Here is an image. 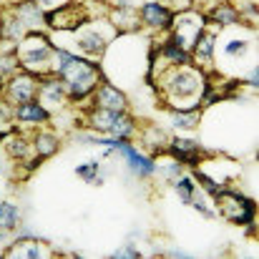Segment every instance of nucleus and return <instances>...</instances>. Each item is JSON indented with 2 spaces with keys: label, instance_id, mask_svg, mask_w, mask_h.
Returning a JSON list of instances; mask_svg holds the SVG:
<instances>
[{
  "label": "nucleus",
  "instance_id": "10",
  "mask_svg": "<svg viewBox=\"0 0 259 259\" xmlns=\"http://www.w3.org/2000/svg\"><path fill=\"white\" fill-rule=\"evenodd\" d=\"M48 56H51V48H48L46 40H43L40 48H35V51H25V53H23V66H25V68H40V66L48 61Z\"/></svg>",
  "mask_w": 259,
  "mask_h": 259
},
{
  "label": "nucleus",
  "instance_id": "6",
  "mask_svg": "<svg viewBox=\"0 0 259 259\" xmlns=\"http://www.w3.org/2000/svg\"><path fill=\"white\" fill-rule=\"evenodd\" d=\"M141 15H144V20L149 23V25H154V28H166L169 23H171V13L166 10V8H161L159 3H146L144 5V10H141Z\"/></svg>",
  "mask_w": 259,
  "mask_h": 259
},
{
  "label": "nucleus",
  "instance_id": "17",
  "mask_svg": "<svg viewBox=\"0 0 259 259\" xmlns=\"http://www.w3.org/2000/svg\"><path fill=\"white\" fill-rule=\"evenodd\" d=\"M214 20L227 25V23H234V20H237V13H234L229 5H219V8L214 10Z\"/></svg>",
  "mask_w": 259,
  "mask_h": 259
},
{
  "label": "nucleus",
  "instance_id": "1",
  "mask_svg": "<svg viewBox=\"0 0 259 259\" xmlns=\"http://www.w3.org/2000/svg\"><path fill=\"white\" fill-rule=\"evenodd\" d=\"M58 61H61L58 71H61V78L68 86V93L73 98H83L88 91L96 86V68L86 61H81V58H73V56L63 53V51L58 53Z\"/></svg>",
  "mask_w": 259,
  "mask_h": 259
},
{
  "label": "nucleus",
  "instance_id": "7",
  "mask_svg": "<svg viewBox=\"0 0 259 259\" xmlns=\"http://www.w3.org/2000/svg\"><path fill=\"white\" fill-rule=\"evenodd\" d=\"M98 106L106 111H121L126 106V96L121 91H116L113 86H101L98 91Z\"/></svg>",
  "mask_w": 259,
  "mask_h": 259
},
{
  "label": "nucleus",
  "instance_id": "23",
  "mask_svg": "<svg viewBox=\"0 0 259 259\" xmlns=\"http://www.w3.org/2000/svg\"><path fill=\"white\" fill-rule=\"evenodd\" d=\"M199 181H201V184H204V189H206L209 194H214V196H217V194L222 191V189H219V186H217V184H214V181H211L209 176H204V174H199Z\"/></svg>",
  "mask_w": 259,
  "mask_h": 259
},
{
  "label": "nucleus",
  "instance_id": "27",
  "mask_svg": "<svg viewBox=\"0 0 259 259\" xmlns=\"http://www.w3.org/2000/svg\"><path fill=\"white\" fill-rule=\"evenodd\" d=\"M51 3H53V0H38V5H43V8H46V5H51Z\"/></svg>",
  "mask_w": 259,
  "mask_h": 259
},
{
  "label": "nucleus",
  "instance_id": "4",
  "mask_svg": "<svg viewBox=\"0 0 259 259\" xmlns=\"http://www.w3.org/2000/svg\"><path fill=\"white\" fill-rule=\"evenodd\" d=\"M83 10H81V5H76V3H71V5H63L61 10H53V13H48L46 15V20L53 25V28H78L81 23H83Z\"/></svg>",
  "mask_w": 259,
  "mask_h": 259
},
{
  "label": "nucleus",
  "instance_id": "12",
  "mask_svg": "<svg viewBox=\"0 0 259 259\" xmlns=\"http://www.w3.org/2000/svg\"><path fill=\"white\" fill-rule=\"evenodd\" d=\"M171 151L179 156V159H184V161H196V144L194 141H189V139H176L171 146Z\"/></svg>",
  "mask_w": 259,
  "mask_h": 259
},
{
  "label": "nucleus",
  "instance_id": "20",
  "mask_svg": "<svg viewBox=\"0 0 259 259\" xmlns=\"http://www.w3.org/2000/svg\"><path fill=\"white\" fill-rule=\"evenodd\" d=\"M38 151H40V156H48V154H53L56 151V139L53 136H40L38 139Z\"/></svg>",
  "mask_w": 259,
  "mask_h": 259
},
{
  "label": "nucleus",
  "instance_id": "3",
  "mask_svg": "<svg viewBox=\"0 0 259 259\" xmlns=\"http://www.w3.org/2000/svg\"><path fill=\"white\" fill-rule=\"evenodd\" d=\"M93 123L101 131H108L113 136H128L131 134V121L126 116H121V111H106V108H101L93 116Z\"/></svg>",
  "mask_w": 259,
  "mask_h": 259
},
{
  "label": "nucleus",
  "instance_id": "22",
  "mask_svg": "<svg viewBox=\"0 0 259 259\" xmlns=\"http://www.w3.org/2000/svg\"><path fill=\"white\" fill-rule=\"evenodd\" d=\"M164 53H166L169 58H174L176 63H186V51H184V48H179L176 43H169V46L164 48Z\"/></svg>",
  "mask_w": 259,
  "mask_h": 259
},
{
  "label": "nucleus",
  "instance_id": "16",
  "mask_svg": "<svg viewBox=\"0 0 259 259\" xmlns=\"http://www.w3.org/2000/svg\"><path fill=\"white\" fill-rule=\"evenodd\" d=\"M43 96L51 98L53 103H61V98H63V86H61L58 81H48V83H43Z\"/></svg>",
  "mask_w": 259,
  "mask_h": 259
},
{
  "label": "nucleus",
  "instance_id": "8",
  "mask_svg": "<svg viewBox=\"0 0 259 259\" xmlns=\"http://www.w3.org/2000/svg\"><path fill=\"white\" fill-rule=\"evenodd\" d=\"M196 88H199V78L194 73H189V71H181V73H176L171 78V91L176 96H181V98L196 93Z\"/></svg>",
  "mask_w": 259,
  "mask_h": 259
},
{
  "label": "nucleus",
  "instance_id": "11",
  "mask_svg": "<svg viewBox=\"0 0 259 259\" xmlns=\"http://www.w3.org/2000/svg\"><path fill=\"white\" fill-rule=\"evenodd\" d=\"M78 48L86 51V53H101L103 51V38L101 33H93V30H86L78 35Z\"/></svg>",
  "mask_w": 259,
  "mask_h": 259
},
{
  "label": "nucleus",
  "instance_id": "15",
  "mask_svg": "<svg viewBox=\"0 0 259 259\" xmlns=\"http://www.w3.org/2000/svg\"><path fill=\"white\" fill-rule=\"evenodd\" d=\"M18 209L13 204H0V229H13L18 224Z\"/></svg>",
  "mask_w": 259,
  "mask_h": 259
},
{
  "label": "nucleus",
  "instance_id": "9",
  "mask_svg": "<svg viewBox=\"0 0 259 259\" xmlns=\"http://www.w3.org/2000/svg\"><path fill=\"white\" fill-rule=\"evenodd\" d=\"M33 91H35V83L28 76H23V78H15L10 83V98L18 101V103H28L33 98Z\"/></svg>",
  "mask_w": 259,
  "mask_h": 259
},
{
  "label": "nucleus",
  "instance_id": "25",
  "mask_svg": "<svg viewBox=\"0 0 259 259\" xmlns=\"http://www.w3.org/2000/svg\"><path fill=\"white\" fill-rule=\"evenodd\" d=\"M227 53H229V56H237V53H244V43H239V40H232V43L227 46Z\"/></svg>",
  "mask_w": 259,
  "mask_h": 259
},
{
  "label": "nucleus",
  "instance_id": "26",
  "mask_svg": "<svg viewBox=\"0 0 259 259\" xmlns=\"http://www.w3.org/2000/svg\"><path fill=\"white\" fill-rule=\"evenodd\" d=\"M10 154H13V156H23V154H25V146H23V141H13V146H10Z\"/></svg>",
  "mask_w": 259,
  "mask_h": 259
},
{
  "label": "nucleus",
  "instance_id": "14",
  "mask_svg": "<svg viewBox=\"0 0 259 259\" xmlns=\"http://www.w3.org/2000/svg\"><path fill=\"white\" fill-rule=\"evenodd\" d=\"M10 257H40V242H18L10 249Z\"/></svg>",
  "mask_w": 259,
  "mask_h": 259
},
{
  "label": "nucleus",
  "instance_id": "24",
  "mask_svg": "<svg viewBox=\"0 0 259 259\" xmlns=\"http://www.w3.org/2000/svg\"><path fill=\"white\" fill-rule=\"evenodd\" d=\"M96 169H98V164H88V166H81V169H78V174H81L83 179H88L91 184H96V176H93V174H96Z\"/></svg>",
  "mask_w": 259,
  "mask_h": 259
},
{
  "label": "nucleus",
  "instance_id": "19",
  "mask_svg": "<svg viewBox=\"0 0 259 259\" xmlns=\"http://www.w3.org/2000/svg\"><path fill=\"white\" fill-rule=\"evenodd\" d=\"M196 121H199L196 113H179V116H174V123H176L179 128H194Z\"/></svg>",
  "mask_w": 259,
  "mask_h": 259
},
{
  "label": "nucleus",
  "instance_id": "18",
  "mask_svg": "<svg viewBox=\"0 0 259 259\" xmlns=\"http://www.w3.org/2000/svg\"><path fill=\"white\" fill-rule=\"evenodd\" d=\"M196 53H199V58L201 56L204 58H211V35L199 33V38H196Z\"/></svg>",
  "mask_w": 259,
  "mask_h": 259
},
{
  "label": "nucleus",
  "instance_id": "2",
  "mask_svg": "<svg viewBox=\"0 0 259 259\" xmlns=\"http://www.w3.org/2000/svg\"><path fill=\"white\" fill-rule=\"evenodd\" d=\"M217 199H219V209H222L224 219H229V222H234V224H247V222H252V217H254V204H252L249 199H244V196H239V194H227V191H219Z\"/></svg>",
  "mask_w": 259,
  "mask_h": 259
},
{
  "label": "nucleus",
  "instance_id": "21",
  "mask_svg": "<svg viewBox=\"0 0 259 259\" xmlns=\"http://www.w3.org/2000/svg\"><path fill=\"white\" fill-rule=\"evenodd\" d=\"M191 189H194L191 179H179V181H176V191H179V196H181L186 204L191 201Z\"/></svg>",
  "mask_w": 259,
  "mask_h": 259
},
{
  "label": "nucleus",
  "instance_id": "13",
  "mask_svg": "<svg viewBox=\"0 0 259 259\" xmlns=\"http://www.w3.org/2000/svg\"><path fill=\"white\" fill-rule=\"evenodd\" d=\"M48 113L38 106V103H20V108H18V118L20 121H43Z\"/></svg>",
  "mask_w": 259,
  "mask_h": 259
},
{
  "label": "nucleus",
  "instance_id": "5",
  "mask_svg": "<svg viewBox=\"0 0 259 259\" xmlns=\"http://www.w3.org/2000/svg\"><path fill=\"white\" fill-rule=\"evenodd\" d=\"M199 33H201V23H199V20H194V18H184V20H181V25H179V33H176L174 43H176L179 48H189V46H194V43H196Z\"/></svg>",
  "mask_w": 259,
  "mask_h": 259
}]
</instances>
